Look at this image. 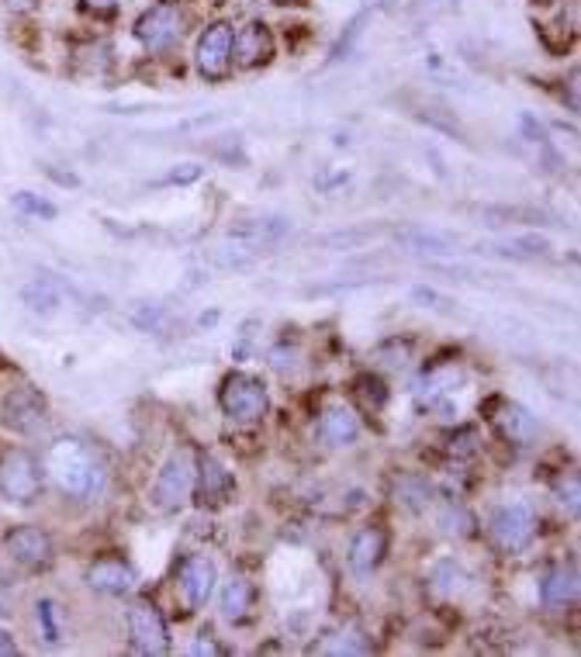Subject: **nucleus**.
<instances>
[{
	"instance_id": "22",
	"label": "nucleus",
	"mask_w": 581,
	"mask_h": 657,
	"mask_svg": "<svg viewBox=\"0 0 581 657\" xmlns=\"http://www.w3.org/2000/svg\"><path fill=\"white\" fill-rule=\"evenodd\" d=\"M395 239L412 253H450L454 249V239L447 232L436 229H422V225H405V229L395 232Z\"/></svg>"
},
{
	"instance_id": "15",
	"label": "nucleus",
	"mask_w": 581,
	"mask_h": 657,
	"mask_svg": "<svg viewBox=\"0 0 581 657\" xmlns=\"http://www.w3.org/2000/svg\"><path fill=\"white\" fill-rule=\"evenodd\" d=\"M291 232V222L281 215H263V218H246V222L232 225V239H239L249 249H263L281 243Z\"/></svg>"
},
{
	"instance_id": "33",
	"label": "nucleus",
	"mask_w": 581,
	"mask_h": 657,
	"mask_svg": "<svg viewBox=\"0 0 581 657\" xmlns=\"http://www.w3.org/2000/svg\"><path fill=\"white\" fill-rule=\"evenodd\" d=\"M201 177H205V166H201V163H180V166H173V170L166 173L163 184L184 187V184H198Z\"/></svg>"
},
{
	"instance_id": "43",
	"label": "nucleus",
	"mask_w": 581,
	"mask_h": 657,
	"mask_svg": "<svg viewBox=\"0 0 581 657\" xmlns=\"http://www.w3.org/2000/svg\"><path fill=\"white\" fill-rule=\"evenodd\" d=\"M274 4H305V0H274Z\"/></svg>"
},
{
	"instance_id": "16",
	"label": "nucleus",
	"mask_w": 581,
	"mask_h": 657,
	"mask_svg": "<svg viewBox=\"0 0 581 657\" xmlns=\"http://www.w3.org/2000/svg\"><path fill=\"white\" fill-rule=\"evenodd\" d=\"M315 436H319L326 447H353V443L360 440L357 412L346 409V405H336V409H329L319 419V426H315Z\"/></svg>"
},
{
	"instance_id": "23",
	"label": "nucleus",
	"mask_w": 581,
	"mask_h": 657,
	"mask_svg": "<svg viewBox=\"0 0 581 657\" xmlns=\"http://www.w3.org/2000/svg\"><path fill=\"white\" fill-rule=\"evenodd\" d=\"M21 301L28 305V312L42 315V319H49V315H56L59 308H63V294H59V288L52 281H32L21 288Z\"/></svg>"
},
{
	"instance_id": "14",
	"label": "nucleus",
	"mask_w": 581,
	"mask_h": 657,
	"mask_svg": "<svg viewBox=\"0 0 581 657\" xmlns=\"http://www.w3.org/2000/svg\"><path fill=\"white\" fill-rule=\"evenodd\" d=\"M87 585L101 595H125L135 588V571L122 557H101L87 568Z\"/></svg>"
},
{
	"instance_id": "10",
	"label": "nucleus",
	"mask_w": 581,
	"mask_h": 657,
	"mask_svg": "<svg viewBox=\"0 0 581 657\" xmlns=\"http://www.w3.org/2000/svg\"><path fill=\"white\" fill-rule=\"evenodd\" d=\"M128 640L139 654H166L170 651V626L153 602H132L128 609Z\"/></svg>"
},
{
	"instance_id": "13",
	"label": "nucleus",
	"mask_w": 581,
	"mask_h": 657,
	"mask_svg": "<svg viewBox=\"0 0 581 657\" xmlns=\"http://www.w3.org/2000/svg\"><path fill=\"white\" fill-rule=\"evenodd\" d=\"M384 554H388V533L381 530V526H367V530H360L357 536H353L350 543V568L353 575L367 578L374 575L377 568H381Z\"/></svg>"
},
{
	"instance_id": "26",
	"label": "nucleus",
	"mask_w": 581,
	"mask_h": 657,
	"mask_svg": "<svg viewBox=\"0 0 581 657\" xmlns=\"http://www.w3.org/2000/svg\"><path fill=\"white\" fill-rule=\"evenodd\" d=\"M481 218H488V225H519V222H526V225H533V222H550V215L547 211H540V208H509V205H488V208H481Z\"/></svg>"
},
{
	"instance_id": "34",
	"label": "nucleus",
	"mask_w": 581,
	"mask_h": 657,
	"mask_svg": "<svg viewBox=\"0 0 581 657\" xmlns=\"http://www.w3.org/2000/svg\"><path fill=\"white\" fill-rule=\"evenodd\" d=\"M298 357H301V353L294 350V346L288 350V343H281V346H274V350H270V367L281 370V374H288V370L298 367Z\"/></svg>"
},
{
	"instance_id": "11",
	"label": "nucleus",
	"mask_w": 581,
	"mask_h": 657,
	"mask_svg": "<svg viewBox=\"0 0 581 657\" xmlns=\"http://www.w3.org/2000/svg\"><path fill=\"white\" fill-rule=\"evenodd\" d=\"M215 581H218V568L205 554H191L184 564H180L177 588H180V595H184L191 613H198V609L208 606V599L215 595Z\"/></svg>"
},
{
	"instance_id": "28",
	"label": "nucleus",
	"mask_w": 581,
	"mask_h": 657,
	"mask_svg": "<svg viewBox=\"0 0 581 657\" xmlns=\"http://www.w3.org/2000/svg\"><path fill=\"white\" fill-rule=\"evenodd\" d=\"M377 232H381L377 225H357V229H339V232H329V236H319L315 243L332 246V249H357V246L371 243Z\"/></svg>"
},
{
	"instance_id": "31",
	"label": "nucleus",
	"mask_w": 581,
	"mask_h": 657,
	"mask_svg": "<svg viewBox=\"0 0 581 657\" xmlns=\"http://www.w3.org/2000/svg\"><path fill=\"white\" fill-rule=\"evenodd\" d=\"M315 651L319 654H367L371 651V644L360 640L357 633H336V637H329L326 644H315Z\"/></svg>"
},
{
	"instance_id": "35",
	"label": "nucleus",
	"mask_w": 581,
	"mask_h": 657,
	"mask_svg": "<svg viewBox=\"0 0 581 657\" xmlns=\"http://www.w3.org/2000/svg\"><path fill=\"white\" fill-rule=\"evenodd\" d=\"M557 502L568 505L571 512H578V474L561 478V485H557Z\"/></svg>"
},
{
	"instance_id": "21",
	"label": "nucleus",
	"mask_w": 581,
	"mask_h": 657,
	"mask_svg": "<svg viewBox=\"0 0 581 657\" xmlns=\"http://www.w3.org/2000/svg\"><path fill=\"white\" fill-rule=\"evenodd\" d=\"M253 602H256V588L249 585L246 578H229L222 588V599H218V606H222V616L229 619V623H243L253 613Z\"/></svg>"
},
{
	"instance_id": "39",
	"label": "nucleus",
	"mask_w": 581,
	"mask_h": 657,
	"mask_svg": "<svg viewBox=\"0 0 581 657\" xmlns=\"http://www.w3.org/2000/svg\"><path fill=\"white\" fill-rule=\"evenodd\" d=\"M18 654V640H14L11 630H0V657H14Z\"/></svg>"
},
{
	"instance_id": "1",
	"label": "nucleus",
	"mask_w": 581,
	"mask_h": 657,
	"mask_svg": "<svg viewBox=\"0 0 581 657\" xmlns=\"http://www.w3.org/2000/svg\"><path fill=\"white\" fill-rule=\"evenodd\" d=\"M42 467L52 478V485L73 502H90L108 485V467H104L101 453L77 436H63V440L52 443L42 457Z\"/></svg>"
},
{
	"instance_id": "40",
	"label": "nucleus",
	"mask_w": 581,
	"mask_h": 657,
	"mask_svg": "<svg viewBox=\"0 0 581 657\" xmlns=\"http://www.w3.org/2000/svg\"><path fill=\"white\" fill-rule=\"evenodd\" d=\"M194 654H215L218 657V654H225V651L215 644V640H198V644H194Z\"/></svg>"
},
{
	"instance_id": "20",
	"label": "nucleus",
	"mask_w": 581,
	"mask_h": 657,
	"mask_svg": "<svg viewBox=\"0 0 581 657\" xmlns=\"http://www.w3.org/2000/svg\"><path fill=\"white\" fill-rule=\"evenodd\" d=\"M540 599L547 606H568L578 599V568L575 564H557L554 571H547L540 581Z\"/></svg>"
},
{
	"instance_id": "4",
	"label": "nucleus",
	"mask_w": 581,
	"mask_h": 657,
	"mask_svg": "<svg viewBox=\"0 0 581 657\" xmlns=\"http://www.w3.org/2000/svg\"><path fill=\"white\" fill-rule=\"evenodd\" d=\"M0 495L18 505L39 502L42 467L28 450H7L4 457H0Z\"/></svg>"
},
{
	"instance_id": "42",
	"label": "nucleus",
	"mask_w": 581,
	"mask_h": 657,
	"mask_svg": "<svg viewBox=\"0 0 581 657\" xmlns=\"http://www.w3.org/2000/svg\"><path fill=\"white\" fill-rule=\"evenodd\" d=\"M0 616H11V595H7L4 581H0Z\"/></svg>"
},
{
	"instance_id": "18",
	"label": "nucleus",
	"mask_w": 581,
	"mask_h": 657,
	"mask_svg": "<svg viewBox=\"0 0 581 657\" xmlns=\"http://www.w3.org/2000/svg\"><path fill=\"white\" fill-rule=\"evenodd\" d=\"M194 488H198V502H205V505L208 502H225V498L236 492V478H232V471L222 464V460L205 457Z\"/></svg>"
},
{
	"instance_id": "24",
	"label": "nucleus",
	"mask_w": 581,
	"mask_h": 657,
	"mask_svg": "<svg viewBox=\"0 0 581 657\" xmlns=\"http://www.w3.org/2000/svg\"><path fill=\"white\" fill-rule=\"evenodd\" d=\"M395 502L409 512H422L433 502V485L422 474H405V478L395 481Z\"/></svg>"
},
{
	"instance_id": "8",
	"label": "nucleus",
	"mask_w": 581,
	"mask_h": 657,
	"mask_svg": "<svg viewBox=\"0 0 581 657\" xmlns=\"http://www.w3.org/2000/svg\"><path fill=\"white\" fill-rule=\"evenodd\" d=\"M232 35L236 28L229 21H215L201 32L194 59H198V73L208 83H222L232 73Z\"/></svg>"
},
{
	"instance_id": "38",
	"label": "nucleus",
	"mask_w": 581,
	"mask_h": 657,
	"mask_svg": "<svg viewBox=\"0 0 581 657\" xmlns=\"http://www.w3.org/2000/svg\"><path fill=\"white\" fill-rule=\"evenodd\" d=\"M87 11H94L97 18H115L118 14V0H83Z\"/></svg>"
},
{
	"instance_id": "37",
	"label": "nucleus",
	"mask_w": 581,
	"mask_h": 657,
	"mask_svg": "<svg viewBox=\"0 0 581 657\" xmlns=\"http://www.w3.org/2000/svg\"><path fill=\"white\" fill-rule=\"evenodd\" d=\"M415 301H426V308H440V312H450V298L429 291V288H415Z\"/></svg>"
},
{
	"instance_id": "32",
	"label": "nucleus",
	"mask_w": 581,
	"mask_h": 657,
	"mask_svg": "<svg viewBox=\"0 0 581 657\" xmlns=\"http://www.w3.org/2000/svg\"><path fill=\"white\" fill-rule=\"evenodd\" d=\"M132 322L142 332H160V326L166 322V308L153 305V301H139V305L132 308Z\"/></svg>"
},
{
	"instance_id": "5",
	"label": "nucleus",
	"mask_w": 581,
	"mask_h": 657,
	"mask_svg": "<svg viewBox=\"0 0 581 657\" xmlns=\"http://www.w3.org/2000/svg\"><path fill=\"white\" fill-rule=\"evenodd\" d=\"M135 39L146 52H166L184 39V11L177 0H160L149 11H142V18L135 21Z\"/></svg>"
},
{
	"instance_id": "7",
	"label": "nucleus",
	"mask_w": 581,
	"mask_h": 657,
	"mask_svg": "<svg viewBox=\"0 0 581 657\" xmlns=\"http://www.w3.org/2000/svg\"><path fill=\"white\" fill-rule=\"evenodd\" d=\"M0 422L14 433H39V429L49 422V402L42 398L39 388L32 384H18L11 388L4 398H0Z\"/></svg>"
},
{
	"instance_id": "29",
	"label": "nucleus",
	"mask_w": 581,
	"mask_h": 657,
	"mask_svg": "<svg viewBox=\"0 0 581 657\" xmlns=\"http://www.w3.org/2000/svg\"><path fill=\"white\" fill-rule=\"evenodd\" d=\"M11 205L18 208L21 215H28V218H45V222H52V218L59 215V208L52 205L49 198L35 194V191H18V194H11Z\"/></svg>"
},
{
	"instance_id": "41",
	"label": "nucleus",
	"mask_w": 581,
	"mask_h": 657,
	"mask_svg": "<svg viewBox=\"0 0 581 657\" xmlns=\"http://www.w3.org/2000/svg\"><path fill=\"white\" fill-rule=\"evenodd\" d=\"M11 11H21V14H28V11H35L39 7V0H4Z\"/></svg>"
},
{
	"instance_id": "27",
	"label": "nucleus",
	"mask_w": 581,
	"mask_h": 657,
	"mask_svg": "<svg viewBox=\"0 0 581 657\" xmlns=\"http://www.w3.org/2000/svg\"><path fill=\"white\" fill-rule=\"evenodd\" d=\"M35 619H39V640H45L49 647H56L63 640V613L52 599H39L35 602Z\"/></svg>"
},
{
	"instance_id": "9",
	"label": "nucleus",
	"mask_w": 581,
	"mask_h": 657,
	"mask_svg": "<svg viewBox=\"0 0 581 657\" xmlns=\"http://www.w3.org/2000/svg\"><path fill=\"white\" fill-rule=\"evenodd\" d=\"M4 554L21 571H45L56 557V547H52V536L42 526H18V530L4 536Z\"/></svg>"
},
{
	"instance_id": "2",
	"label": "nucleus",
	"mask_w": 581,
	"mask_h": 657,
	"mask_svg": "<svg viewBox=\"0 0 581 657\" xmlns=\"http://www.w3.org/2000/svg\"><path fill=\"white\" fill-rule=\"evenodd\" d=\"M194 481H198V464H194V457L187 450H177L160 467L153 488H149V498H153V505L160 512H177L180 505L191 502Z\"/></svg>"
},
{
	"instance_id": "17",
	"label": "nucleus",
	"mask_w": 581,
	"mask_h": 657,
	"mask_svg": "<svg viewBox=\"0 0 581 657\" xmlns=\"http://www.w3.org/2000/svg\"><path fill=\"white\" fill-rule=\"evenodd\" d=\"M495 426H498V433H502L505 440L523 443V447L540 436L537 415H533L530 409H523V405H516V402H505L502 409L495 412Z\"/></svg>"
},
{
	"instance_id": "30",
	"label": "nucleus",
	"mask_w": 581,
	"mask_h": 657,
	"mask_svg": "<svg viewBox=\"0 0 581 657\" xmlns=\"http://www.w3.org/2000/svg\"><path fill=\"white\" fill-rule=\"evenodd\" d=\"M364 25H367V14H357V18L346 25V32L339 35L336 42H332V49H329V63H339V59H346L353 52V45H357V39L364 35Z\"/></svg>"
},
{
	"instance_id": "44",
	"label": "nucleus",
	"mask_w": 581,
	"mask_h": 657,
	"mask_svg": "<svg viewBox=\"0 0 581 657\" xmlns=\"http://www.w3.org/2000/svg\"><path fill=\"white\" fill-rule=\"evenodd\" d=\"M360 4H381V0H360Z\"/></svg>"
},
{
	"instance_id": "36",
	"label": "nucleus",
	"mask_w": 581,
	"mask_h": 657,
	"mask_svg": "<svg viewBox=\"0 0 581 657\" xmlns=\"http://www.w3.org/2000/svg\"><path fill=\"white\" fill-rule=\"evenodd\" d=\"M443 526H447V533H454V536H467L471 533V516H467L464 509H450L447 516H443Z\"/></svg>"
},
{
	"instance_id": "19",
	"label": "nucleus",
	"mask_w": 581,
	"mask_h": 657,
	"mask_svg": "<svg viewBox=\"0 0 581 657\" xmlns=\"http://www.w3.org/2000/svg\"><path fill=\"white\" fill-rule=\"evenodd\" d=\"M481 253L509 256V260H540L550 253V239L540 232H523V236L502 239V243H481Z\"/></svg>"
},
{
	"instance_id": "25",
	"label": "nucleus",
	"mask_w": 581,
	"mask_h": 657,
	"mask_svg": "<svg viewBox=\"0 0 581 657\" xmlns=\"http://www.w3.org/2000/svg\"><path fill=\"white\" fill-rule=\"evenodd\" d=\"M353 398H357V405L364 412H381L388 405V384L374 374H360L353 381Z\"/></svg>"
},
{
	"instance_id": "6",
	"label": "nucleus",
	"mask_w": 581,
	"mask_h": 657,
	"mask_svg": "<svg viewBox=\"0 0 581 657\" xmlns=\"http://www.w3.org/2000/svg\"><path fill=\"white\" fill-rule=\"evenodd\" d=\"M492 543L502 554H523L533 540H537V516L526 502H512V505H502V509L492 516Z\"/></svg>"
},
{
	"instance_id": "12",
	"label": "nucleus",
	"mask_w": 581,
	"mask_h": 657,
	"mask_svg": "<svg viewBox=\"0 0 581 657\" xmlns=\"http://www.w3.org/2000/svg\"><path fill=\"white\" fill-rule=\"evenodd\" d=\"M274 52H277L274 32L263 21H249V25H243L232 35V63L239 70H260V66H267L274 59Z\"/></svg>"
},
{
	"instance_id": "3",
	"label": "nucleus",
	"mask_w": 581,
	"mask_h": 657,
	"mask_svg": "<svg viewBox=\"0 0 581 657\" xmlns=\"http://www.w3.org/2000/svg\"><path fill=\"white\" fill-rule=\"evenodd\" d=\"M218 405L222 412L229 415L232 422H260L263 415L270 409V395H267V384L253 374H229L218 388Z\"/></svg>"
}]
</instances>
